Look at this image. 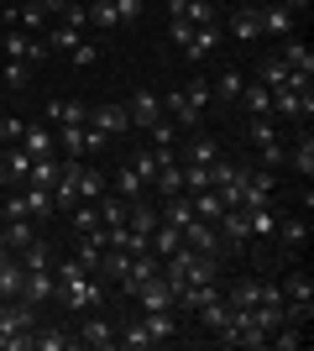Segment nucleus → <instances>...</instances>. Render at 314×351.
<instances>
[{"instance_id":"obj_5","label":"nucleus","mask_w":314,"mask_h":351,"mask_svg":"<svg viewBox=\"0 0 314 351\" xmlns=\"http://www.w3.org/2000/svg\"><path fill=\"white\" fill-rule=\"evenodd\" d=\"M183 247L205 252V257H225V241H220V231H215V220H199V215L183 226Z\"/></svg>"},{"instance_id":"obj_33","label":"nucleus","mask_w":314,"mask_h":351,"mask_svg":"<svg viewBox=\"0 0 314 351\" xmlns=\"http://www.w3.org/2000/svg\"><path fill=\"white\" fill-rule=\"evenodd\" d=\"M246 226H252V236H257V241H272V236H278V215H272L267 205L246 210Z\"/></svg>"},{"instance_id":"obj_2","label":"nucleus","mask_w":314,"mask_h":351,"mask_svg":"<svg viewBox=\"0 0 314 351\" xmlns=\"http://www.w3.org/2000/svg\"><path fill=\"white\" fill-rule=\"evenodd\" d=\"M209 105H215V89H209V79H189V84H179V89L163 100V116H173L179 126H199Z\"/></svg>"},{"instance_id":"obj_23","label":"nucleus","mask_w":314,"mask_h":351,"mask_svg":"<svg viewBox=\"0 0 314 351\" xmlns=\"http://www.w3.org/2000/svg\"><path fill=\"white\" fill-rule=\"evenodd\" d=\"M209 299H220V278H205V283H189L179 293V309H205Z\"/></svg>"},{"instance_id":"obj_13","label":"nucleus","mask_w":314,"mask_h":351,"mask_svg":"<svg viewBox=\"0 0 314 351\" xmlns=\"http://www.w3.org/2000/svg\"><path fill=\"white\" fill-rule=\"evenodd\" d=\"M257 11H262V37H278V43H283V37H293V16H299V11H288L283 0L257 5Z\"/></svg>"},{"instance_id":"obj_22","label":"nucleus","mask_w":314,"mask_h":351,"mask_svg":"<svg viewBox=\"0 0 314 351\" xmlns=\"http://www.w3.org/2000/svg\"><path fill=\"white\" fill-rule=\"evenodd\" d=\"M288 73H293V69H288L278 53H267V58L257 63V84H267V89H288Z\"/></svg>"},{"instance_id":"obj_45","label":"nucleus","mask_w":314,"mask_h":351,"mask_svg":"<svg viewBox=\"0 0 314 351\" xmlns=\"http://www.w3.org/2000/svg\"><path fill=\"white\" fill-rule=\"evenodd\" d=\"M142 189H147V184H142V178L131 173V162H126V168L116 173V189H110V194H120V199H142Z\"/></svg>"},{"instance_id":"obj_43","label":"nucleus","mask_w":314,"mask_h":351,"mask_svg":"<svg viewBox=\"0 0 314 351\" xmlns=\"http://www.w3.org/2000/svg\"><path fill=\"white\" fill-rule=\"evenodd\" d=\"M126 162H131V173L142 178V184H152V178H157V158H152V147H136Z\"/></svg>"},{"instance_id":"obj_34","label":"nucleus","mask_w":314,"mask_h":351,"mask_svg":"<svg viewBox=\"0 0 314 351\" xmlns=\"http://www.w3.org/2000/svg\"><path fill=\"white\" fill-rule=\"evenodd\" d=\"M241 105H246L252 116H272V89L267 84H246L241 89Z\"/></svg>"},{"instance_id":"obj_57","label":"nucleus","mask_w":314,"mask_h":351,"mask_svg":"<svg viewBox=\"0 0 314 351\" xmlns=\"http://www.w3.org/2000/svg\"><path fill=\"white\" fill-rule=\"evenodd\" d=\"M5 5H16V0H5Z\"/></svg>"},{"instance_id":"obj_20","label":"nucleus","mask_w":314,"mask_h":351,"mask_svg":"<svg viewBox=\"0 0 314 351\" xmlns=\"http://www.w3.org/2000/svg\"><path fill=\"white\" fill-rule=\"evenodd\" d=\"M215 43H220V32H215V21H209V27H194V37H189L179 53H183L189 63H199V58H209V53H215Z\"/></svg>"},{"instance_id":"obj_17","label":"nucleus","mask_w":314,"mask_h":351,"mask_svg":"<svg viewBox=\"0 0 314 351\" xmlns=\"http://www.w3.org/2000/svg\"><path fill=\"white\" fill-rule=\"evenodd\" d=\"M21 299H31V304L58 299V278H53V267H37V273H27V289H21Z\"/></svg>"},{"instance_id":"obj_3","label":"nucleus","mask_w":314,"mask_h":351,"mask_svg":"<svg viewBox=\"0 0 314 351\" xmlns=\"http://www.w3.org/2000/svg\"><path fill=\"white\" fill-rule=\"evenodd\" d=\"M100 299H105V283L94 278V273H84V278H74V283H58V304H68V309H100Z\"/></svg>"},{"instance_id":"obj_21","label":"nucleus","mask_w":314,"mask_h":351,"mask_svg":"<svg viewBox=\"0 0 314 351\" xmlns=\"http://www.w3.org/2000/svg\"><path fill=\"white\" fill-rule=\"evenodd\" d=\"M288 162H293L304 178H314V132L309 126H299V142L288 147Z\"/></svg>"},{"instance_id":"obj_1","label":"nucleus","mask_w":314,"mask_h":351,"mask_svg":"<svg viewBox=\"0 0 314 351\" xmlns=\"http://www.w3.org/2000/svg\"><path fill=\"white\" fill-rule=\"evenodd\" d=\"M37 330V304L31 299H0V351H27Z\"/></svg>"},{"instance_id":"obj_44","label":"nucleus","mask_w":314,"mask_h":351,"mask_svg":"<svg viewBox=\"0 0 314 351\" xmlns=\"http://www.w3.org/2000/svg\"><path fill=\"white\" fill-rule=\"evenodd\" d=\"M0 84L27 89V84H31V63H21V58H5V69H0Z\"/></svg>"},{"instance_id":"obj_10","label":"nucleus","mask_w":314,"mask_h":351,"mask_svg":"<svg viewBox=\"0 0 314 351\" xmlns=\"http://www.w3.org/2000/svg\"><path fill=\"white\" fill-rule=\"evenodd\" d=\"M215 231H220L225 252H241L246 241H252V226H246V210H225V215L215 220Z\"/></svg>"},{"instance_id":"obj_11","label":"nucleus","mask_w":314,"mask_h":351,"mask_svg":"<svg viewBox=\"0 0 314 351\" xmlns=\"http://www.w3.org/2000/svg\"><path fill=\"white\" fill-rule=\"evenodd\" d=\"M272 189H278V173H272V168H252V173H246V194H241V210L267 205Z\"/></svg>"},{"instance_id":"obj_50","label":"nucleus","mask_w":314,"mask_h":351,"mask_svg":"<svg viewBox=\"0 0 314 351\" xmlns=\"http://www.w3.org/2000/svg\"><path fill=\"white\" fill-rule=\"evenodd\" d=\"M68 215H74V231H79V236L100 226V210H94V205H90V210H79V205H74V210H68Z\"/></svg>"},{"instance_id":"obj_6","label":"nucleus","mask_w":314,"mask_h":351,"mask_svg":"<svg viewBox=\"0 0 314 351\" xmlns=\"http://www.w3.org/2000/svg\"><path fill=\"white\" fill-rule=\"evenodd\" d=\"M126 116H131V132H147L163 121V95H152V89H136L131 100H126Z\"/></svg>"},{"instance_id":"obj_52","label":"nucleus","mask_w":314,"mask_h":351,"mask_svg":"<svg viewBox=\"0 0 314 351\" xmlns=\"http://www.w3.org/2000/svg\"><path fill=\"white\" fill-rule=\"evenodd\" d=\"M68 58H74L79 69H94V58H100V47H94V43H79L74 53H68Z\"/></svg>"},{"instance_id":"obj_25","label":"nucleus","mask_w":314,"mask_h":351,"mask_svg":"<svg viewBox=\"0 0 314 351\" xmlns=\"http://www.w3.org/2000/svg\"><path fill=\"white\" fill-rule=\"evenodd\" d=\"M21 289H27V267L16 257H5L0 263V299H21Z\"/></svg>"},{"instance_id":"obj_8","label":"nucleus","mask_w":314,"mask_h":351,"mask_svg":"<svg viewBox=\"0 0 314 351\" xmlns=\"http://www.w3.org/2000/svg\"><path fill=\"white\" fill-rule=\"evenodd\" d=\"M74 346H90V351H110V346H116V325H110V320H100V315L90 309V320L79 325Z\"/></svg>"},{"instance_id":"obj_19","label":"nucleus","mask_w":314,"mask_h":351,"mask_svg":"<svg viewBox=\"0 0 314 351\" xmlns=\"http://www.w3.org/2000/svg\"><path fill=\"white\" fill-rule=\"evenodd\" d=\"M278 58H283L293 73H309V79H314V53H309V43H299V37H283Z\"/></svg>"},{"instance_id":"obj_39","label":"nucleus","mask_w":314,"mask_h":351,"mask_svg":"<svg viewBox=\"0 0 314 351\" xmlns=\"http://www.w3.org/2000/svg\"><path fill=\"white\" fill-rule=\"evenodd\" d=\"M267 346L272 351H293V346H304V325H278V330H272V336H267Z\"/></svg>"},{"instance_id":"obj_55","label":"nucleus","mask_w":314,"mask_h":351,"mask_svg":"<svg viewBox=\"0 0 314 351\" xmlns=\"http://www.w3.org/2000/svg\"><path fill=\"white\" fill-rule=\"evenodd\" d=\"M63 5H68V0H42V11H47V16H58Z\"/></svg>"},{"instance_id":"obj_40","label":"nucleus","mask_w":314,"mask_h":351,"mask_svg":"<svg viewBox=\"0 0 314 351\" xmlns=\"http://www.w3.org/2000/svg\"><path fill=\"white\" fill-rule=\"evenodd\" d=\"M79 43H84V37H79L74 27H63V21H58L53 32H47V53H74Z\"/></svg>"},{"instance_id":"obj_49","label":"nucleus","mask_w":314,"mask_h":351,"mask_svg":"<svg viewBox=\"0 0 314 351\" xmlns=\"http://www.w3.org/2000/svg\"><path fill=\"white\" fill-rule=\"evenodd\" d=\"M105 147H110V136H105L100 126H84V158H100Z\"/></svg>"},{"instance_id":"obj_51","label":"nucleus","mask_w":314,"mask_h":351,"mask_svg":"<svg viewBox=\"0 0 314 351\" xmlns=\"http://www.w3.org/2000/svg\"><path fill=\"white\" fill-rule=\"evenodd\" d=\"M21 126H27V121H21V116H5V121H0V147L21 142Z\"/></svg>"},{"instance_id":"obj_47","label":"nucleus","mask_w":314,"mask_h":351,"mask_svg":"<svg viewBox=\"0 0 314 351\" xmlns=\"http://www.w3.org/2000/svg\"><path fill=\"white\" fill-rule=\"evenodd\" d=\"M63 27H74V32H84V27H90V5H79V0H68V5H63Z\"/></svg>"},{"instance_id":"obj_41","label":"nucleus","mask_w":314,"mask_h":351,"mask_svg":"<svg viewBox=\"0 0 314 351\" xmlns=\"http://www.w3.org/2000/svg\"><path fill=\"white\" fill-rule=\"evenodd\" d=\"M90 126V121H84ZM84 126H58V147L63 158H84Z\"/></svg>"},{"instance_id":"obj_53","label":"nucleus","mask_w":314,"mask_h":351,"mask_svg":"<svg viewBox=\"0 0 314 351\" xmlns=\"http://www.w3.org/2000/svg\"><path fill=\"white\" fill-rule=\"evenodd\" d=\"M116 16H120V27L136 21V16H142V0H116Z\"/></svg>"},{"instance_id":"obj_18","label":"nucleus","mask_w":314,"mask_h":351,"mask_svg":"<svg viewBox=\"0 0 314 351\" xmlns=\"http://www.w3.org/2000/svg\"><path fill=\"white\" fill-rule=\"evenodd\" d=\"M220 158V142L209 132H194L189 136V147H183V162H194V168H209V162Z\"/></svg>"},{"instance_id":"obj_16","label":"nucleus","mask_w":314,"mask_h":351,"mask_svg":"<svg viewBox=\"0 0 314 351\" xmlns=\"http://www.w3.org/2000/svg\"><path fill=\"white\" fill-rule=\"evenodd\" d=\"M53 126H84L90 121V105L84 100H47V110H42Z\"/></svg>"},{"instance_id":"obj_38","label":"nucleus","mask_w":314,"mask_h":351,"mask_svg":"<svg viewBox=\"0 0 314 351\" xmlns=\"http://www.w3.org/2000/svg\"><path fill=\"white\" fill-rule=\"evenodd\" d=\"M278 241H283V247H304V241H309V220H304V215H288L283 226H278Z\"/></svg>"},{"instance_id":"obj_46","label":"nucleus","mask_w":314,"mask_h":351,"mask_svg":"<svg viewBox=\"0 0 314 351\" xmlns=\"http://www.w3.org/2000/svg\"><path fill=\"white\" fill-rule=\"evenodd\" d=\"M90 21H94V27H105V32H116V27H120L116 0H94V5H90Z\"/></svg>"},{"instance_id":"obj_15","label":"nucleus","mask_w":314,"mask_h":351,"mask_svg":"<svg viewBox=\"0 0 314 351\" xmlns=\"http://www.w3.org/2000/svg\"><path fill=\"white\" fill-rule=\"evenodd\" d=\"M231 37H236V43H257V37H262V11H257V5H236V11H231Z\"/></svg>"},{"instance_id":"obj_27","label":"nucleus","mask_w":314,"mask_h":351,"mask_svg":"<svg viewBox=\"0 0 314 351\" xmlns=\"http://www.w3.org/2000/svg\"><path fill=\"white\" fill-rule=\"evenodd\" d=\"M21 205H27V215L31 220H42V215H53V189H37V184H21Z\"/></svg>"},{"instance_id":"obj_7","label":"nucleus","mask_w":314,"mask_h":351,"mask_svg":"<svg viewBox=\"0 0 314 351\" xmlns=\"http://www.w3.org/2000/svg\"><path fill=\"white\" fill-rule=\"evenodd\" d=\"M27 168H31V152L21 142L0 147V184H5V189H21V184H27Z\"/></svg>"},{"instance_id":"obj_35","label":"nucleus","mask_w":314,"mask_h":351,"mask_svg":"<svg viewBox=\"0 0 314 351\" xmlns=\"http://www.w3.org/2000/svg\"><path fill=\"white\" fill-rule=\"evenodd\" d=\"M147 247L157 252V257H168L173 247H183V231H179V226H168V220H157V231H152V241H147Z\"/></svg>"},{"instance_id":"obj_42","label":"nucleus","mask_w":314,"mask_h":351,"mask_svg":"<svg viewBox=\"0 0 314 351\" xmlns=\"http://www.w3.org/2000/svg\"><path fill=\"white\" fill-rule=\"evenodd\" d=\"M100 194H105V173H100V168H90V162H84V173H79V199H90V205H94Z\"/></svg>"},{"instance_id":"obj_12","label":"nucleus","mask_w":314,"mask_h":351,"mask_svg":"<svg viewBox=\"0 0 314 351\" xmlns=\"http://www.w3.org/2000/svg\"><path fill=\"white\" fill-rule=\"evenodd\" d=\"M90 126H100L105 136H120V132H131V116H126V100L94 105V110H90Z\"/></svg>"},{"instance_id":"obj_37","label":"nucleus","mask_w":314,"mask_h":351,"mask_svg":"<svg viewBox=\"0 0 314 351\" xmlns=\"http://www.w3.org/2000/svg\"><path fill=\"white\" fill-rule=\"evenodd\" d=\"M209 89H215V100H241V89H246V79H241L236 69H225L220 79H209Z\"/></svg>"},{"instance_id":"obj_29","label":"nucleus","mask_w":314,"mask_h":351,"mask_svg":"<svg viewBox=\"0 0 314 351\" xmlns=\"http://www.w3.org/2000/svg\"><path fill=\"white\" fill-rule=\"evenodd\" d=\"M58 162L63 158H31V168H27V184H37V189H53V178H58Z\"/></svg>"},{"instance_id":"obj_56","label":"nucleus","mask_w":314,"mask_h":351,"mask_svg":"<svg viewBox=\"0 0 314 351\" xmlns=\"http://www.w3.org/2000/svg\"><path fill=\"white\" fill-rule=\"evenodd\" d=\"M283 5H288V11H304V5H309V0H283Z\"/></svg>"},{"instance_id":"obj_24","label":"nucleus","mask_w":314,"mask_h":351,"mask_svg":"<svg viewBox=\"0 0 314 351\" xmlns=\"http://www.w3.org/2000/svg\"><path fill=\"white\" fill-rule=\"evenodd\" d=\"M0 241H5L11 252H21V247L37 241V226H31V220H0Z\"/></svg>"},{"instance_id":"obj_26","label":"nucleus","mask_w":314,"mask_h":351,"mask_svg":"<svg viewBox=\"0 0 314 351\" xmlns=\"http://www.w3.org/2000/svg\"><path fill=\"white\" fill-rule=\"evenodd\" d=\"M157 215H163L168 226H179V231H183V226L194 220V205H189V194H168L163 205H157Z\"/></svg>"},{"instance_id":"obj_14","label":"nucleus","mask_w":314,"mask_h":351,"mask_svg":"<svg viewBox=\"0 0 314 351\" xmlns=\"http://www.w3.org/2000/svg\"><path fill=\"white\" fill-rule=\"evenodd\" d=\"M5 11H11V27H16V32H27V37H37V27L47 21L42 0H16V5H5Z\"/></svg>"},{"instance_id":"obj_28","label":"nucleus","mask_w":314,"mask_h":351,"mask_svg":"<svg viewBox=\"0 0 314 351\" xmlns=\"http://www.w3.org/2000/svg\"><path fill=\"white\" fill-rule=\"evenodd\" d=\"M31 346H37V351H68V346H74V336L58 330V325H37V330H31Z\"/></svg>"},{"instance_id":"obj_4","label":"nucleus","mask_w":314,"mask_h":351,"mask_svg":"<svg viewBox=\"0 0 314 351\" xmlns=\"http://www.w3.org/2000/svg\"><path fill=\"white\" fill-rule=\"evenodd\" d=\"M131 304L147 315V309H179V293H173V283L157 273V278H147V283H136L131 289Z\"/></svg>"},{"instance_id":"obj_36","label":"nucleus","mask_w":314,"mask_h":351,"mask_svg":"<svg viewBox=\"0 0 314 351\" xmlns=\"http://www.w3.org/2000/svg\"><path fill=\"white\" fill-rule=\"evenodd\" d=\"M189 205H194V215H199V220H220V215H225V205H220V194H215V189L189 194Z\"/></svg>"},{"instance_id":"obj_31","label":"nucleus","mask_w":314,"mask_h":351,"mask_svg":"<svg viewBox=\"0 0 314 351\" xmlns=\"http://www.w3.org/2000/svg\"><path fill=\"white\" fill-rule=\"evenodd\" d=\"M16 263L27 267V273H37V267H53V247H47L42 236H37L31 247H21V252H16Z\"/></svg>"},{"instance_id":"obj_32","label":"nucleus","mask_w":314,"mask_h":351,"mask_svg":"<svg viewBox=\"0 0 314 351\" xmlns=\"http://www.w3.org/2000/svg\"><path fill=\"white\" fill-rule=\"evenodd\" d=\"M21 147H27L31 158H47V152H53V132H47V126H21Z\"/></svg>"},{"instance_id":"obj_54","label":"nucleus","mask_w":314,"mask_h":351,"mask_svg":"<svg viewBox=\"0 0 314 351\" xmlns=\"http://www.w3.org/2000/svg\"><path fill=\"white\" fill-rule=\"evenodd\" d=\"M168 32H173V43H189V37H194V27H189V21H183V16H173V27H168Z\"/></svg>"},{"instance_id":"obj_9","label":"nucleus","mask_w":314,"mask_h":351,"mask_svg":"<svg viewBox=\"0 0 314 351\" xmlns=\"http://www.w3.org/2000/svg\"><path fill=\"white\" fill-rule=\"evenodd\" d=\"M5 58H21V63H31V69H37V63L47 58V43L42 37H27V32H5Z\"/></svg>"},{"instance_id":"obj_48","label":"nucleus","mask_w":314,"mask_h":351,"mask_svg":"<svg viewBox=\"0 0 314 351\" xmlns=\"http://www.w3.org/2000/svg\"><path fill=\"white\" fill-rule=\"evenodd\" d=\"M209 189V168H194V162H183V194H199Z\"/></svg>"},{"instance_id":"obj_30","label":"nucleus","mask_w":314,"mask_h":351,"mask_svg":"<svg viewBox=\"0 0 314 351\" xmlns=\"http://www.w3.org/2000/svg\"><path fill=\"white\" fill-rule=\"evenodd\" d=\"M152 189H157V199H168V194H183V162H168V168H157Z\"/></svg>"}]
</instances>
